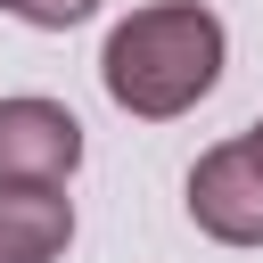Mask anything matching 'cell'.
<instances>
[{
    "label": "cell",
    "mask_w": 263,
    "mask_h": 263,
    "mask_svg": "<svg viewBox=\"0 0 263 263\" xmlns=\"http://www.w3.org/2000/svg\"><path fill=\"white\" fill-rule=\"evenodd\" d=\"M247 156H255V164H263V123H255V132H247Z\"/></svg>",
    "instance_id": "cell-6"
},
{
    "label": "cell",
    "mask_w": 263,
    "mask_h": 263,
    "mask_svg": "<svg viewBox=\"0 0 263 263\" xmlns=\"http://www.w3.org/2000/svg\"><path fill=\"white\" fill-rule=\"evenodd\" d=\"M8 8H16L25 25H41V33H66V25H82L99 0H8Z\"/></svg>",
    "instance_id": "cell-5"
},
{
    "label": "cell",
    "mask_w": 263,
    "mask_h": 263,
    "mask_svg": "<svg viewBox=\"0 0 263 263\" xmlns=\"http://www.w3.org/2000/svg\"><path fill=\"white\" fill-rule=\"evenodd\" d=\"M74 238V205L58 181H0V263H58Z\"/></svg>",
    "instance_id": "cell-4"
},
{
    "label": "cell",
    "mask_w": 263,
    "mask_h": 263,
    "mask_svg": "<svg viewBox=\"0 0 263 263\" xmlns=\"http://www.w3.org/2000/svg\"><path fill=\"white\" fill-rule=\"evenodd\" d=\"M99 74H107V99L123 115H189L214 74H222V16L197 8V0H164V8H132L107 49H99Z\"/></svg>",
    "instance_id": "cell-1"
},
{
    "label": "cell",
    "mask_w": 263,
    "mask_h": 263,
    "mask_svg": "<svg viewBox=\"0 0 263 263\" xmlns=\"http://www.w3.org/2000/svg\"><path fill=\"white\" fill-rule=\"evenodd\" d=\"M82 164V123L58 99H0V181H66Z\"/></svg>",
    "instance_id": "cell-3"
},
{
    "label": "cell",
    "mask_w": 263,
    "mask_h": 263,
    "mask_svg": "<svg viewBox=\"0 0 263 263\" xmlns=\"http://www.w3.org/2000/svg\"><path fill=\"white\" fill-rule=\"evenodd\" d=\"M189 214H197V230L222 238V247H263V164L247 156V140L197 156V173H189Z\"/></svg>",
    "instance_id": "cell-2"
},
{
    "label": "cell",
    "mask_w": 263,
    "mask_h": 263,
    "mask_svg": "<svg viewBox=\"0 0 263 263\" xmlns=\"http://www.w3.org/2000/svg\"><path fill=\"white\" fill-rule=\"evenodd\" d=\"M0 8H8V0H0Z\"/></svg>",
    "instance_id": "cell-7"
}]
</instances>
